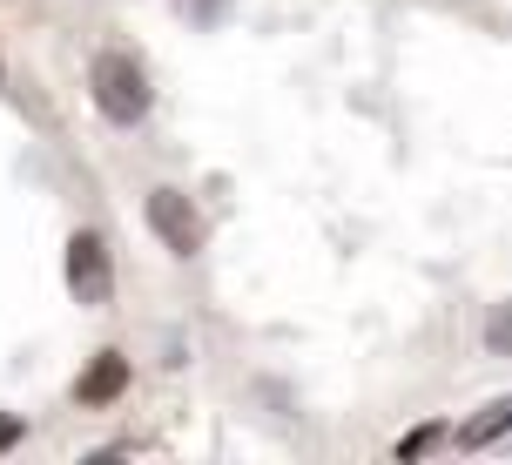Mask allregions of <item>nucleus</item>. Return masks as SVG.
Masks as SVG:
<instances>
[{
	"mask_svg": "<svg viewBox=\"0 0 512 465\" xmlns=\"http://www.w3.org/2000/svg\"><path fill=\"white\" fill-rule=\"evenodd\" d=\"M88 95L102 108L108 129H142L155 108V88H149V68L135 61L128 48H102L88 61Z\"/></svg>",
	"mask_w": 512,
	"mask_h": 465,
	"instance_id": "f257e3e1",
	"label": "nucleus"
},
{
	"mask_svg": "<svg viewBox=\"0 0 512 465\" xmlns=\"http://www.w3.org/2000/svg\"><path fill=\"white\" fill-rule=\"evenodd\" d=\"M142 216H149V230L162 236V250H169V257H182V263H189V257H203L209 223H203V209L189 203L182 189H169V182H162V189H149Z\"/></svg>",
	"mask_w": 512,
	"mask_h": 465,
	"instance_id": "f03ea898",
	"label": "nucleus"
},
{
	"mask_svg": "<svg viewBox=\"0 0 512 465\" xmlns=\"http://www.w3.org/2000/svg\"><path fill=\"white\" fill-rule=\"evenodd\" d=\"M68 290H75V304H88V310H102L108 297H115V263H108L102 230L68 236Z\"/></svg>",
	"mask_w": 512,
	"mask_h": 465,
	"instance_id": "7ed1b4c3",
	"label": "nucleus"
},
{
	"mask_svg": "<svg viewBox=\"0 0 512 465\" xmlns=\"http://www.w3.org/2000/svg\"><path fill=\"white\" fill-rule=\"evenodd\" d=\"M122 391H128V358H122V351H95V358H88V371L75 378V405L108 412Z\"/></svg>",
	"mask_w": 512,
	"mask_h": 465,
	"instance_id": "20e7f679",
	"label": "nucleus"
},
{
	"mask_svg": "<svg viewBox=\"0 0 512 465\" xmlns=\"http://www.w3.org/2000/svg\"><path fill=\"white\" fill-rule=\"evenodd\" d=\"M499 439H512V391H506V398H486V405L459 425L465 452H486V445H499Z\"/></svg>",
	"mask_w": 512,
	"mask_h": 465,
	"instance_id": "39448f33",
	"label": "nucleus"
},
{
	"mask_svg": "<svg viewBox=\"0 0 512 465\" xmlns=\"http://www.w3.org/2000/svg\"><path fill=\"white\" fill-rule=\"evenodd\" d=\"M479 344H486L492 358H512V297L486 310V324H479Z\"/></svg>",
	"mask_w": 512,
	"mask_h": 465,
	"instance_id": "423d86ee",
	"label": "nucleus"
},
{
	"mask_svg": "<svg viewBox=\"0 0 512 465\" xmlns=\"http://www.w3.org/2000/svg\"><path fill=\"white\" fill-rule=\"evenodd\" d=\"M438 439H445L438 425H411L405 439H398V459H425V452H438Z\"/></svg>",
	"mask_w": 512,
	"mask_h": 465,
	"instance_id": "0eeeda50",
	"label": "nucleus"
},
{
	"mask_svg": "<svg viewBox=\"0 0 512 465\" xmlns=\"http://www.w3.org/2000/svg\"><path fill=\"white\" fill-rule=\"evenodd\" d=\"M21 432H27L21 418H14V412H0V452H14V445H21Z\"/></svg>",
	"mask_w": 512,
	"mask_h": 465,
	"instance_id": "6e6552de",
	"label": "nucleus"
}]
</instances>
